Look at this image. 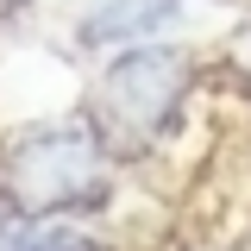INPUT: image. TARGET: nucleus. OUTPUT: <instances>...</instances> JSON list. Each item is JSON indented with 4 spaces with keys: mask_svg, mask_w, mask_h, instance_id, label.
Returning <instances> with one entry per match:
<instances>
[{
    "mask_svg": "<svg viewBox=\"0 0 251 251\" xmlns=\"http://www.w3.org/2000/svg\"><path fill=\"white\" fill-rule=\"evenodd\" d=\"M113 188V151L107 138L82 120L25 132L0 157V207L6 214H82L107 201Z\"/></svg>",
    "mask_w": 251,
    "mask_h": 251,
    "instance_id": "1",
    "label": "nucleus"
},
{
    "mask_svg": "<svg viewBox=\"0 0 251 251\" xmlns=\"http://www.w3.org/2000/svg\"><path fill=\"white\" fill-rule=\"evenodd\" d=\"M195 82V57L176 44H120L88 94V126L107 138L113 157H145L176 126L182 94Z\"/></svg>",
    "mask_w": 251,
    "mask_h": 251,
    "instance_id": "2",
    "label": "nucleus"
},
{
    "mask_svg": "<svg viewBox=\"0 0 251 251\" xmlns=\"http://www.w3.org/2000/svg\"><path fill=\"white\" fill-rule=\"evenodd\" d=\"M182 13V0H100L94 13H82L75 44L88 50H120V44H145L151 31H163Z\"/></svg>",
    "mask_w": 251,
    "mask_h": 251,
    "instance_id": "3",
    "label": "nucleus"
},
{
    "mask_svg": "<svg viewBox=\"0 0 251 251\" xmlns=\"http://www.w3.org/2000/svg\"><path fill=\"white\" fill-rule=\"evenodd\" d=\"M0 251H107L75 214H6L0 220Z\"/></svg>",
    "mask_w": 251,
    "mask_h": 251,
    "instance_id": "4",
    "label": "nucleus"
},
{
    "mask_svg": "<svg viewBox=\"0 0 251 251\" xmlns=\"http://www.w3.org/2000/svg\"><path fill=\"white\" fill-rule=\"evenodd\" d=\"M226 57H232V69L245 75V88H251V25H239L232 38H226Z\"/></svg>",
    "mask_w": 251,
    "mask_h": 251,
    "instance_id": "5",
    "label": "nucleus"
}]
</instances>
